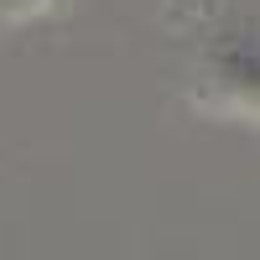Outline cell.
<instances>
[{"label":"cell","mask_w":260,"mask_h":260,"mask_svg":"<svg viewBox=\"0 0 260 260\" xmlns=\"http://www.w3.org/2000/svg\"><path fill=\"white\" fill-rule=\"evenodd\" d=\"M192 104L224 120L260 125V42L250 37L213 42L198 78H192Z\"/></svg>","instance_id":"1"},{"label":"cell","mask_w":260,"mask_h":260,"mask_svg":"<svg viewBox=\"0 0 260 260\" xmlns=\"http://www.w3.org/2000/svg\"><path fill=\"white\" fill-rule=\"evenodd\" d=\"M62 0H0V26H21V21H37V16H47L57 11Z\"/></svg>","instance_id":"2"}]
</instances>
